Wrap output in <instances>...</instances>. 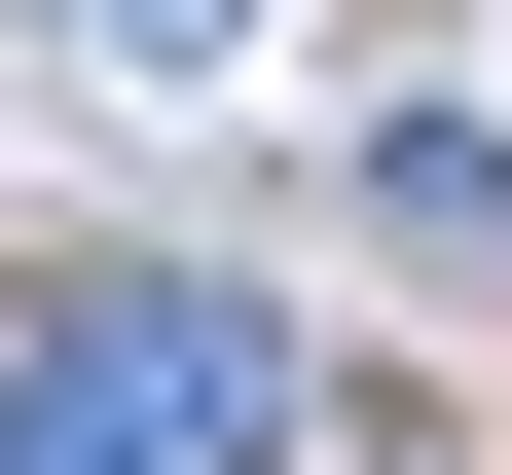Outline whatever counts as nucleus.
I'll use <instances>...</instances> for the list:
<instances>
[{
    "instance_id": "obj_1",
    "label": "nucleus",
    "mask_w": 512,
    "mask_h": 475,
    "mask_svg": "<svg viewBox=\"0 0 512 475\" xmlns=\"http://www.w3.org/2000/svg\"><path fill=\"white\" fill-rule=\"evenodd\" d=\"M0 475H293V329L183 293V256H110V293L0 329Z\"/></svg>"
},
{
    "instance_id": "obj_2",
    "label": "nucleus",
    "mask_w": 512,
    "mask_h": 475,
    "mask_svg": "<svg viewBox=\"0 0 512 475\" xmlns=\"http://www.w3.org/2000/svg\"><path fill=\"white\" fill-rule=\"evenodd\" d=\"M366 220L403 256H512V110H366Z\"/></svg>"
},
{
    "instance_id": "obj_3",
    "label": "nucleus",
    "mask_w": 512,
    "mask_h": 475,
    "mask_svg": "<svg viewBox=\"0 0 512 475\" xmlns=\"http://www.w3.org/2000/svg\"><path fill=\"white\" fill-rule=\"evenodd\" d=\"M37 37H110V74H183V37H256V0H37Z\"/></svg>"
}]
</instances>
